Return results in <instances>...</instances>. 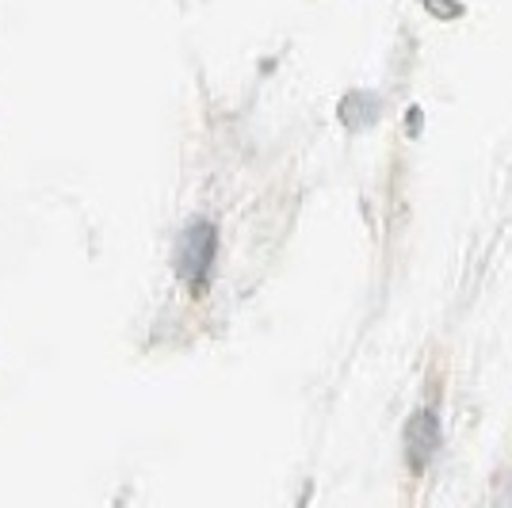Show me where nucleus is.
<instances>
[{"label": "nucleus", "mask_w": 512, "mask_h": 508, "mask_svg": "<svg viewBox=\"0 0 512 508\" xmlns=\"http://www.w3.org/2000/svg\"><path fill=\"white\" fill-rule=\"evenodd\" d=\"M211 256H214V230L211 226H195L188 237H184V260H180V268H184V276H203L207 268H211Z\"/></svg>", "instance_id": "nucleus-1"}]
</instances>
